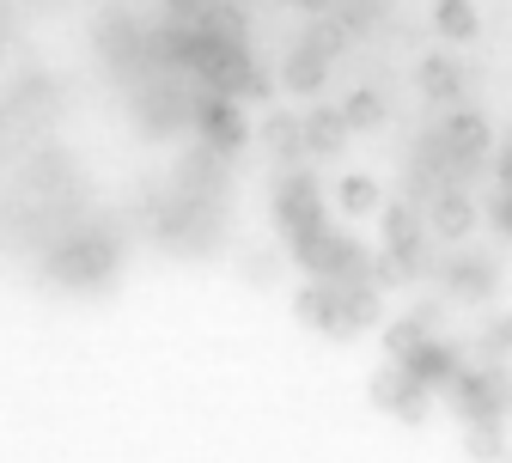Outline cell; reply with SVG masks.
<instances>
[{
  "instance_id": "cell-1",
  "label": "cell",
  "mask_w": 512,
  "mask_h": 463,
  "mask_svg": "<svg viewBox=\"0 0 512 463\" xmlns=\"http://www.w3.org/2000/svg\"><path fill=\"white\" fill-rule=\"evenodd\" d=\"M293 262L311 275V281H372V250L354 244L348 232H317V238H299L293 244Z\"/></svg>"
},
{
  "instance_id": "cell-2",
  "label": "cell",
  "mask_w": 512,
  "mask_h": 463,
  "mask_svg": "<svg viewBox=\"0 0 512 463\" xmlns=\"http://www.w3.org/2000/svg\"><path fill=\"white\" fill-rule=\"evenodd\" d=\"M445 396H452V409L464 421H506L512 415V372L506 366H464Z\"/></svg>"
},
{
  "instance_id": "cell-3",
  "label": "cell",
  "mask_w": 512,
  "mask_h": 463,
  "mask_svg": "<svg viewBox=\"0 0 512 463\" xmlns=\"http://www.w3.org/2000/svg\"><path fill=\"white\" fill-rule=\"evenodd\" d=\"M275 226L287 232V244L330 232V208H324V195H317V177L287 171V177L275 183Z\"/></svg>"
},
{
  "instance_id": "cell-4",
  "label": "cell",
  "mask_w": 512,
  "mask_h": 463,
  "mask_svg": "<svg viewBox=\"0 0 512 463\" xmlns=\"http://www.w3.org/2000/svg\"><path fill=\"white\" fill-rule=\"evenodd\" d=\"M433 159L452 165V171H482V159H488V116L452 110L433 128Z\"/></svg>"
},
{
  "instance_id": "cell-5",
  "label": "cell",
  "mask_w": 512,
  "mask_h": 463,
  "mask_svg": "<svg viewBox=\"0 0 512 463\" xmlns=\"http://www.w3.org/2000/svg\"><path fill=\"white\" fill-rule=\"evenodd\" d=\"M49 275L55 281H74V287H92V281H110L116 275V238H98V232H74L49 256Z\"/></svg>"
},
{
  "instance_id": "cell-6",
  "label": "cell",
  "mask_w": 512,
  "mask_h": 463,
  "mask_svg": "<svg viewBox=\"0 0 512 463\" xmlns=\"http://www.w3.org/2000/svg\"><path fill=\"white\" fill-rule=\"evenodd\" d=\"M427 396H433V390H427L409 366H397V360H384V372L372 378V403H378L384 415L409 421V427H421V421H427V409H433Z\"/></svg>"
},
{
  "instance_id": "cell-7",
  "label": "cell",
  "mask_w": 512,
  "mask_h": 463,
  "mask_svg": "<svg viewBox=\"0 0 512 463\" xmlns=\"http://www.w3.org/2000/svg\"><path fill=\"white\" fill-rule=\"evenodd\" d=\"M196 135H202V147H214L220 159H232V153H244V141L256 135V128L244 122L238 98H220V92H208V98L196 104Z\"/></svg>"
},
{
  "instance_id": "cell-8",
  "label": "cell",
  "mask_w": 512,
  "mask_h": 463,
  "mask_svg": "<svg viewBox=\"0 0 512 463\" xmlns=\"http://www.w3.org/2000/svg\"><path fill=\"white\" fill-rule=\"evenodd\" d=\"M476 220H482V208L470 202L458 183H445L433 202H427V232H433V238H445V244H464V238L476 232Z\"/></svg>"
},
{
  "instance_id": "cell-9",
  "label": "cell",
  "mask_w": 512,
  "mask_h": 463,
  "mask_svg": "<svg viewBox=\"0 0 512 463\" xmlns=\"http://www.w3.org/2000/svg\"><path fill=\"white\" fill-rule=\"evenodd\" d=\"M293 311L311 323V329H324L330 342H348V323H342V287L336 281H305L293 293Z\"/></svg>"
},
{
  "instance_id": "cell-10",
  "label": "cell",
  "mask_w": 512,
  "mask_h": 463,
  "mask_svg": "<svg viewBox=\"0 0 512 463\" xmlns=\"http://www.w3.org/2000/svg\"><path fill=\"white\" fill-rule=\"evenodd\" d=\"M439 281H445V293H452V299L482 305V299H494L500 269H494L488 256H458V262H445V269H439Z\"/></svg>"
},
{
  "instance_id": "cell-11",
  "label": "cell",
  "mask_w": 512,
  "mask_h": 463,
  "mask_svg": "<svg viewBox=\"0 0 512 463\" xmlns=\"http://www.w3.org/2000/svg\"><path fill=\"white\" fill-rule=\"evenodd\" d=\"M281 86L299 92V98H317V92L330 86V55H324V49H311V43L299 37V43L287 49V61H281Z\"/></svg>"
},
{
  "instance_id": "cell-12",
  "label": "cell",
  "mask_w": 512,
  "mask_h": 463,
  "mask_svg": "<svg viewBox=\"0 0 512 463\" xmlns=\"http://www.w3.org/2000/svg\"><path fill=\"white\" fill-rule=\"evenodd\" d=\"M403 366H409V372H415V378H421L427 390H452V384H458V372H464V354H458L452 342L427 336V342H421V348H415V354H409Z\"/></svg>"
},
{
  "instance_id": "cell-13",
  "label": "cell",
  "mask_w": 512,
  "mask_h": 463,
  "mask_svg": "<svg viewBox=\"0 0 512 463\" xmlns=\"http://www.w3.org/2000/svg\"><path fill=\"white\" fill-rule=\"evenodd\" d=\"M348 141H354V128H348V116H342L336 104H311V110H305V147H311L317 159L342 153Z\"/></svg>"
},
{
  "instance_id": "cell-14",
  "label": "cell",
  "mask_w": 512,
  "mask_h": 463,
  "mask_svg": "<svg viewBox=\"0 0 512 463\" xmlns=\"http://www.w3.org/2000/svg\"><path fill=\"white\" fill-rule=\"evenodd\" d=\"M256 135L269 141V153L281 159V165H299L311 147H305V116H287V110H269L263 122H256Z\"/></svg>"
},
{
  "instance_id": "cell-15",
  "label": "cell",
  "mask_w": 512,
  "mask_h": 463,
  "mask_svg": "<svg viewBox=\"0 0 512 463\" xmlns=\"http://www.w3.org/2000/svg\"><path fill=\"white\" fill-rule=\"evenodd\" d=\"M415 80H421V98L427 104H458L464 98V68H458L452 55H427Z\"/></svg>"
},
{
  "instance_id": "cell-16",
  "label": "cell",
  "mask_w": 512,
  "mask_h": 463,
  "mask_svg": "<svg viewBox=\"0 0 512 463\" xmlns=\"http://www.w3.org/2000/svg\"><path fill=\"white\" fill-rule=\"evenodd\" d=\"M336 287H342V323H348V336L384 323V305H378V287L372 281H336Z\"/></svg>"
},
{
  "instance_id": "cell-17",
  "label": "cell",
  "mask_w": 512,
  "mask_h": 463,
  "mask_svg": "<svg viewBox=\"0 0 512 463\" xmlns=\"http://www.w3.org/2000/svg\"><path fill=\"white\" fill-rule=\"evenodd\" d=\"M433 31L452 43H470V37H482V13L470 0H433Z\"/></svg>"
},
{
  "instance_id": "cell-18",
  "label": "cell",
  "mask_w": 512,
  "mask_h": 463,
  "mask_svg": "<svg viewBox=\"0 0 512 463\" xmlns=\"http://www.w3.org/2000/svg\"><path fill=\"white\" fill-rule=\"evenodd\" d=\"M342 116H348L354 135H372V128L391 122V110H384V92H378V86H354V92L342 98Z\"/></svg>"
},
{
  "instance_id": "cell-19",
  "label": "cell",
  "mask_w": 512,
  "mask_h": 463,
  "mask_svg": "<svg viewBox=\"0 0 512 463\" xmlns=\"http://www.w3.org/2000/svg\"><path fill=\"white\" fill-rule=\"evenodd\" d=\"M336 202H342V214H348V220H366V214H378V208H384V189H378V177L348 171V177H342V189H336Z\"/></svg>"
},
{
  "instance_id": "cell-20",
  "label": "cell",
  "mask_w": 512,
  "mask_h": 463,
  "mask_svg": "<svg viewBox=\"0 0 512 463\" xmlns=\"http://www.w3.org/2000/svg\"><path fill=\"white\" fill-rule=\"evenodd\" d=\"M378 226H384V244H403V238H421V232H427L409 195H391V202L378 208Z\"/></svg>"
},
{
  "instance_id": "cell-21",
  "label": "cell",
  "mask_w": 512,
  "mask_h": 463,
  "mask_svg": "<svg viewBox=\"0 0 512 463\" xmlns=\"http://www.w3.org/2000/svg\"><path fill=\"white\" fill-rule=\"evenodd\" d=\"M427 336H433V329L421 323V311H415V317H397L391 329H384V360H397V366H403V360H409Z\"/></svg>"
},
{
  "instance_id": "cell-22",
  "label": "cell",
  "mask_w": 512,
  "mask_h": 463,
  "mask_svg": "<svg viewBox=\"0 0 512 463\" xmlns=\"http://www.w3.org/2000/svg\"><path fill=\"white\" fill-rule=\"evenodd\" d=\"M464 451H470L476 463H506V457H512L500 421H470V427H464Z\"/></svg>"
},
{
  "instance_id": "cell-23",
  "label": "cell",
  "mask_w": 512,
  "mask_h": 463,
  "mask_svg": "<svg viewBox=\"0 0 512 463\" xmlns=\"http://www.w3.org/2000/svg\"><path fill=\"white\" fill-rule=\"evenodd\" d=\"M226 98H238V104H244V98H250V104H269V98H275V80L256 68V61H244V68L232 74V86H226Z\"/></svg>"
},
{
  "instance_id": "cell-24",
  "label": "cell",
  "mask_w": 512,
  "mask_h": 463,
  "mask_svg": "<svg viewBox=\"0 0 512 463\" xmlns=\"http://www.w3.org/2000/svg\"><path fill=\"white\" fill-rule=\"evenodd\" d=\"M476 354H482V366H500V360L512 354V311H506V317H494L482 336H476Z\"/></svg>"
},
{
  "instance_id": "cell-25",
  "label": "cell",
  "mask_w": 512,
  "mask_h": 463,
  "mask_svg": "<svg viewBox=\"0 0 512 463\" xmlns=\"http://www.w3.org/2000/svg\"><path fill=\"white\" fill-rule=\"evenodd\" d=\"M196 25L214 31V37H226V43H244V19H238V7H208Z\"/></svg>"
},
{
  "instance_id": "cell-26",
  "label": "cell",
  "mask_w": 512,
  "mask_h": 463,
  "mask_svg": "<svg viewBox=\"0 0 512 463\" xmlns=\"http://www.w3.org/2000/svg\"><path fill=\"white\" fill-rule=\"evenodd\" d=\"M305 43H311V49H324V55L336 61V55L348 49V31H342V25H311V31H305Z\"/></svg>"
},
{
  "instance_id": "cell-27",
  "label": "cell",
  "mask_w": 512,
  "mask_h": 463,
  "mask_svg": "<svg viewBox=\"0 0 512 463\" xmlns=\"http://www.w3.org/2000/svg\"><path fill=\"white\" fill-rule=\"evenodd\" d=\"M488 220H494V226H500V232L512 238V189H500L494 202H488Z\"/></svg>"
},
{
  "instance_id": "cell-28",
  "label": "cell",
  "mask_w": 512,
  "mask_h": 463,
  "mask_svg": "<svg viewBox=\"0 0 512 463\" xmlns=\"http://www.w3.org/2000/svg\"><path fill=\"white\" fill-rule=\"evenodd\" d=\"M494 177H500V189H512V147L500 153V165H494Z\"/></svg>"
},
{
  "instance_id": "cell-29",
  "label": "cell",
  "mask_w": 512,
  "mask_h": 463,
  "mask_svg": "<svg viewBox=\"0 0 512 463\" xmlns=\"http://www.w3.org/2000/svg\"><path fill=\"white\" fill-rule=\"evenodd\" d=\"M299 7H311V13H324V7H330V0H299Z\"/></svg>"
},
{
  "instance_id": "cell-30",
  "label": "cell",
  "mask_w": 512,
  "mask_h": 463,
  "mask_svg": "<svg viewBox=\"0 0 512 463\" xmlns=\"http://www.w3.org/2000/svg\"><path fill=\"white\" fill-rule=\"evenodd\" d=\"M506 463H512V457H506Z\"/></svg>"
}]
</instances>
